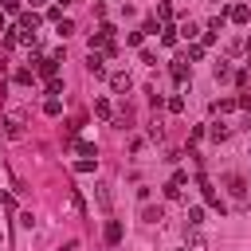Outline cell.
Wrapping results in <instances>:
<instances>
[{"mask_svg": "<svg viewBox=\"0 0 251 251\" xmlns=\"http://www.w3.org/2000/svg\"><path fill=\"white\" fill-rule=\"evenodd\" d=\"M20 31H39V12H24L20 16Z\"/></svg>", "mask_w": 251, "mask_h": 251, "instance_id": "cell-11", "label": "cell"}, {"mask_svg": "<svg viewBox=\"0 0 251 251\" xmlns=\"http://www.w3.org/2000/svg\"><path fill=\"white\" fill-rule=\"evenodd\" d=\"M43 114H47V118H59V114H63V102H59V98H47V102H43Z\"/></svg>", "mask_w": 251, "mask_h": 251, "instance_id": "cell-18", "label": "cell"}, {"mask_svg": "<svg viewBox=\"0 0 251 251\" xmlns=\"http://www.w3.org/2000/svg\"><path fill=\"white\" fill-rule=\"evenodd\" d=\"M204 224V208L196 204V208H188V227H200Z\"/></svg>", "mask_w": 251, "mask_h": 251, "instance_id": "cell-21", "label": "cell"}, {"mask_svg": "<svg viewBox=\"0 0 251 251\" xmlns=\"http://www.w3.org/2000/svg\"><path fill=\"white\" fill-rule=\"evenodd\" d=\"M227 188H231V196H235V200H243V196H247V184H243V176H231V180H227Z\"/></svg>", "mask_w": 251, "mask_h": 251, "instance_id": "cell-14", "label": "cell"}, {"mask_svg": "<svg viewBox=\"0 0 251 251\" xmlns=\"http://www.w3.org/2000/svg\"><path fill=\"white\" fill-rule=\"evenodd\" d=\"M47 94H51V98H59V94H63V78H59V75H55V78H47Z\"/></svg>", "mask_w": 251, "mask_h": 251, "instance_id": "cell-23", "label": "cell"}, {"mask_svg": "<svg viewBox=\"0 0 251 251\" xmlns=\"http://www.w3.org/2000/svg\"><path fill=\"white\" fill-rule=\"evenodd\" d=\"M176 39H180V35H176V27H169V24H165V27H161V43H165V47H173Z\"/></svg>", "mask_w": 251, "mask_h": 251, "instance_id": "cell-20", "label": "cell"}, {"mask_svg": "<svg viewBox=\"0 0 251 251\" xmlns=\"http://www.w3.org/2000/svg\"><path fill=\"white\" fill-rule=\"evenodd\" d=\"M0 243H4V235H0Z\"/></svg>", "mask_w": 251, "mask_h": 251, "instance_id": "cell-35", "label": "cell"}, {"mask_svg": "<svg viewBox=\"0 0 251 251\" xmlns=\"http://www.w3.org/2000/svg\"><path fill=\"white\" fill-rule=\"evenodd\" d=\"M184 251H188V247H184Z\"/></svg>", "mask_w": 251, "mask_h": 251, "instance_id": "cell-37", "label": "cell"}, {"mask_svg": "<svg viewBox=\"0 0 251 251\" xmlns=\"http://www.w3.org/2000/svg\"><path fill=\"white\" fill-rule=\"evenodd\" d=\"M43 4H47V0H31V8H43Z\"/></svg>", "mask_w": 251, "mask_h": 251, "instance_id": "cell-32", "label": "cell"}, {"mask_svg": "<svg viewBox=\"0 0 251 251\" xmlns=\"http://www.w3.org/2000/svg\"><path fill=\"white\" fill-rule=\"evenodd\" d=\"M184 247H188V251H208V239L200 235V227H188V231H184Z\"/></svg>", "mask_w": 251, "mask_h": 251, "instance_id": "cell-4", "label": "cell"}, {"mask_svg": "<svg viewBox=\"0 0 251 251\" xmlns=\"http://www.w3.org/2000/svg\"><path fill=\"white\" fill-rule=\"evenodd\" d=\"M235 106H239V110H247V114H251V94H239V98H235Z\"/></svg>", "mask_w": 251, "mask_h": 251, "instance_id": "cell-30", "label": "cell"}, {"mask_svg": "<svg viewBox=\"0 0 251 251\" xmlns=\"http://www.w3.org/2000/svg\"><path fill=\"white\" fill-rule=\"evenodd\" d=\"M129 86H133V78H129L126 71H114V75H110V90H114V94H126Z\"/></svg>", "mask_w": 251, "mask_h": 251, "instance_id": "cell-7", "label": "cell"}, {"mask_svg": "<svg viewBox=\"0 0 251 251\" xmlns=\"http://www.w3.org/2000/svg\"><path fill=\"white\" fill-rule=\"evenodd\" d=\"M227 20H231V24H247V20H251V8H247V4H231V8H227Z\"/></svg>", "mask_w": 251, "mask_h": 251, "instance_id": "cell-9", "label": "cell"}, {"mask_svg": "<svg viewBox=\"0 0 251 251\" xmlns=\"http://www.w3.org/2000/svg\"><path fill=\"white\" fill-rule=\"evenodd\" d=\"M94 110H98L102 118H110V102H106V98H98V102H94Z\"/></svg>", "mask_w": 251, "mask_h": 251, "instance_id": "cell-28", "label": "cell"}, {"mask_svg": "<svg viewBox=\"0 0 251 251\" xmlns=\"http://www.w3.org/2000/svg\"><path fill=\"white\" fill-rule=\"evenodd\" d=\"M86 71H90L94 78H102V75H106V55H102V51H90V59H86Z\"/></svg>", "mask_w": 251, "mask_h": 251, "instance_id": "cell-5", "label": "cell"}, {"mask_svg": "<svg viewBox=\"0 0 251 251\" xmlns=\"http://www.w3.org/2000/svg\"><path fill=\"white\" fill-rule=\"evenodd\" d=\"M4 12H20V0H4Z\"/></svg>", "mask_w": 251, "mask_h": 251, "instance_id": "cell-31", "label": "cell"}, {"mask_svg": "<svg viewBox=\"0 0 251 251\" xmlns=\"http://www.w3.org/2000/svg\"><path fill=\"white\" fill-rule=\"evenodd\" d=\"M208 137L220 145V141H227V137H231V126H224V122H212V126H208Z\"/></svg>", "mask_w": 251, "mask_h": 251, "instance_id": "cell-10", "label": "cell"}, {"mask_svg": "<svg viewBox=\"0 0 251 251\" xmlns=\"http://www.w3.org/2000/svg\"><path fill=\"white\" fill-rule=\"evenodd\" d=\"M59 4H71V0H59Z\"/></svg>", "mask_w": 251, "mask_h": 251, "instance_id": "cell-34", "label": "cell"}, {"mask_svg": "<svg viewBox=\"0 0 251 251\" xmlns=\"http://www.w3.org/2000/svg\"><path fill=\"white\" fill-rule=\"evenodd\" d=\"M157 20H165V24H169V20H173V8H169V4H165V0H161V4H157Z\"/></svg>", "mask_w": 251, "mask_h": 251, "instance_id": "cell-24", "label": "cell"}, {"mask_svg": "<svg viewBox=\"0 0 251 251\" xmlns=\"http://www.w3.org/2000/svg\"><path fill=\"white\" fill-rule=\"evenodd\" d=\"M247 157H251V149H247Z\"/></svg>", "mask_w": 251, "mask_h": 251, "instance_id": "cell-36", "label": "cell"}, {"mask_svg": "<svg viewBox=\"0 0 251 251\" xmlns=\"http://www.w3.org/2000/svg\"><path fill=\"white\" fill-rule=\"evenodd\" d=\"M71 31H75V24H71V20H59V35H63V39H67V35H71Z\"/></svg>", "mask_w": 251, "mask_h": 251, "instance_id": "cell-27", "label": "cell"}, {"mask_svg": "<svg viewBox=\"0 0 251 251\" xmlns=\"http://www.w3.org/2000/svg\"><path fill=\"white\" fill-rule=\"evenodd\" d=\"M188 67H192V63H188V59H184V55H176V59H173V67H169V71H173V78H176V82H180V86H184V82H188Z\"/></svg>", "mask_w": 251, "mask_h": 251, "instance_id": "cell-6", "label": "cell"}, {"mask_svg": "<svg viewBox=\"0 0 251 251\" xmlns=\"http://www.w3.org/2000/svg\"><path fill=\"white\" fill-rule=\"evenodd\" d=\"M169 110H173V114H180V110H184V98H180V94H173V98H169Z\"/></svg>", "mask_w": 251, "mask_h": 251, "instance_id": "cell-26", "label": "cell"}, {"mask_svg": "<svg viewBox=\"0 0 251 251\" xmlns=\"http://www.w3.org/2000/svg\"><path fill=\"white\" fill-rule=\"evenodd\" d=\"M31 78H35V75H31V71H27V67H20V71H16V82H24V86H27V82H31Z\"/></svg>", "mask_w": 251, "mask_h": 251, "instance_id": "cell-25", "label": "cell"}, {"mask_svg": "<svg viewBox=\"0 0 251 251\" xmlns=\"http://www.w3.org/2000/svg\"><path fill=\"white\" fill-rule=\"evenodd\" d=\"M212 78H216V82H227V78H231V67H227V59H220V63L212 67Z\"/></svg>", "mask_w": 251, "mask_h": 251, "instance_id": "cell-13", "label": "cell"}, {"mask_svg": "<svg viewBox=\"0 0 251 251\" xmlns=\"http://www.w3.org/2000/svg\"><path fill=\"white\" fill-rule=\"evenodd\" d=\"M196 184H200V192H204V200H208V204H216V208L224 212V204H220V196H216V188H212V180H208V176H196Z\"/></svg>", "mask_w": 251, "mask_h": 251, "instance_id": "cell-8", "label": "cell"}, {"mask_svg": "<svg viewBox=\"0 0 251 251\" xmlns=\"http://www.w3.org/2000/svg\"><path fill=\"white\" fill-rule=\"evenodd\" d=\"M224 24H227V12H220V16H212V20H208V31H224Z\"/></svg>", "mask_w": 251, "mask_h": 251, "instance_id": "cell-22", "label": "cell"}, {"mask_svg": "<svg viewBox=\"0 0 251 251\" xmlns=\"http://www.w3.org/2000/svg\"><path fill=\"white\" fill-rule=\"evenodd\" d=\"M90 51H102V55H118V47H114V27H110V24H102V27L90 35Z\"/></svg>", "mask_w": 251, "mask_h": 251, "instance_id": "cell-1", "label": "cell"}, {"mask_svg": "<svg viewBox=\"0 0 251 251\" xmlns=\"http://www.w3.org/2000/svg\"><path fill=\"white\" fill-rule=\"evenodd\" d=\"M141 220L145 224H161L165 220V208H141Z\"/></svg>", "mask_w": 251, "mask_h": 251, "instance_id": "cell-15", "label": "cell"}, {"mask_svg": "<svg viewBox=\"0 0 251 251\" xmlns=\"http://www.w3.org/2000/svg\"><path fill=\"white\" fill-rule=\"evenodd\" d=\"M98 204H102V208H110V192H106V184H98Z\"/></svg>", "mask_w": 251, "mask_h": 251, "instance_id": "cell-29", "label": "cell"}, {"mask_svg": "<svg viewBox=\"0 0 251 251\" xmlns=\"http://www.w3.org/2000/svg\"><path fill=\"white\" fill-rule=\"evenodd\" d=\"M235 110V98H220V102H212V114H231Z\"/></svg>", "mask_w": 251, "mask_h": 251, "instance_id": "cell-19", "label": "cell"}, {"mask_svg": "<svg viewBox=\"0 0 251 251\" xmlns=\"http://www.w3.org/2000/svg\"><path fill=\"white\" fill-rule=\"evenodd\" d=\"M118 239H122V224H118V220H110V224H106V243L114 247Z\"/></svg>", "mask_w": 251, "mask_h": 251, "instance_id": "cell-16", "label": "cell"}, {"mask_svg": "<svg viewBox=\"0 0 251 251\" xmlns=\"http://www.w3.org/2000/svg\"><path fill=\"white\" fill-rule=\"evenodd\" d=\"M176 35H184V39H188V43H196V39H200V27H196V24H192V20H184V24H180V27H176Z\"/></svg>", "mask_w": 251, "mask_h": 251, "instance_id": "cell-12", "label": "cell"}, {"mask_svg": "<svg viewBox=\"0 0 251 251\" xmlns=\"http://www.w3.org/2000/svg\"><path fill=\"white\" fill-rule=\"evenodd\" d=\"M55 71H59V59H55V55H39V59H35V75L55 78Z\"/></svg>", "mask_w": 251, "mask_h": 251, "instance_id": "cell-2", "label": "cell"}, {"mask_svg": "<svg viewBox=\"0 0 251 251\" xmlns=\"http://www.w3.org/2000/svg\"><path fill=\"white\" fill-rule=\"evenodd\" d=\"M184 184H188V176H184V173H173V180L165 184V196H169V200H180V196H184Z\"/></svg>", "mask_w": 251, "mask_h": 251, "instance_id": "cell-3", "label": "cell"}, {"mask_svg": "<svg viewBox=\"0 0 251 251\" xmlns=\"http://www.w3.org/2000/svg\"><path fill=\"white\" fill-rule=\"evenodd\" d=\"M184 59H188V63H200V59H204V43H188Z\"/></svg>", "mask_w": 251, "mask_h": 251, "instance_id": "cell-17", "label": "cell"}, {"mask_svg": "<svg viewBox=\"0 0 251 251\" xmlns=\"http://www.w3.org/2000/svg\"><path fill=\"white\" fill-rule=\"evenodd\" d=\"M247 78H251V59H247Z\"/></svg>", "mask_w": 251, "mask_h": 251, "instance_id": "cell-33", "label": "cell"}]
</instances>
